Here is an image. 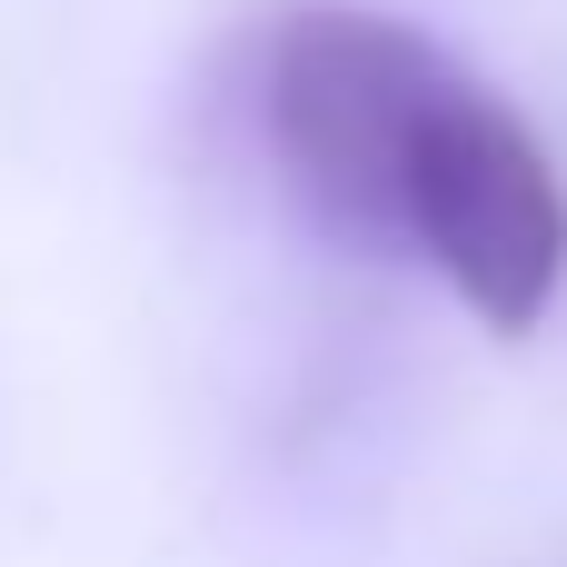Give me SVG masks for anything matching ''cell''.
Wrapping results in <instances>:
<instances>
[{"instance_id":"6da1fadb","label":"cell","mask_w":567,"mask_h":567,"mask_svg":"<svg viewBox=\"0 0 567 567\" xmlns=\"http://www.w3.org/2000/svg\"><path fill=\"white\" fill-rule=\"evenodd\" d=\"M449 80H458L449 50L429 30H409L399 10L299 0V10H279V30L259 50V120H269L279 169L339 239L399 249L409 239V150Z\"/></svg>"},{"instance_id":"7a4b0ae2","label":"cell","mask_w":567,"mask_h":567,"mask_svg":"<svg viewBox=\"0 0 567 567\" xmlns=\"http://www.w3.org/2000/svg\"><path fill=\"white\" fill-rule=\"evenodd\" d=\"M409 249L498 339H528L558 309L567 179L538 150V130L498 90H478V80H449L439 110L419 120V150H409Z\"/></svg>"}]
</instances>
